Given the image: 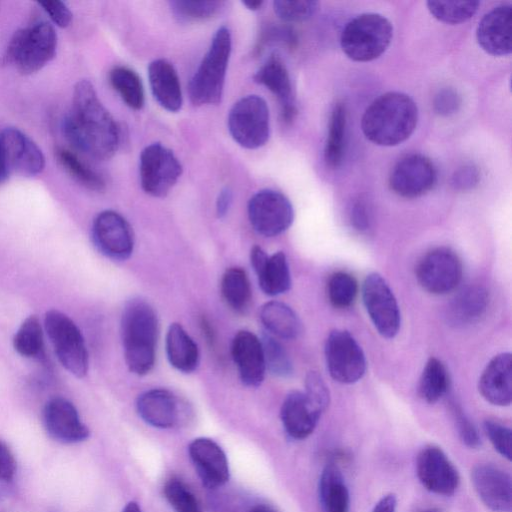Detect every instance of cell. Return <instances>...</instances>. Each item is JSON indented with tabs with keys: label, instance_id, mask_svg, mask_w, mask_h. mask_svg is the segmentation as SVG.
I'll return each mask as SVG.
<instances>
[{
	"label": "cell",
	"instance_id": "obj_1",
	"mask_svg": "<svg viewBox=\"0 0 512 512\" xmlns=\"http://www.w3.org/2000/svg\"><path fill=\"white\" fill-rule=\"evenodd\" d=\"M62 129L76 149L97 160L111 158L119 146V127L88 80L76 83Z\"/></svg>",
	"mask_w": 512,
	"mask_h": 512
},
{
	"label": "cell",
	"instance_id": "obj_2",
	"mask_svg": "<svg viewBox=\"0 0 512 512\" xmlns=\"http://www.w3.org/2000/svg\"><path fill=\"white\" fill-rule=\"evenodd\" d=\"M418 122L414 100L401 92H387L365 110L361 127L366 138L379 146H395L410 137Z\"/></svg>",
	"mask_w": 512,
	"mask_h": 512
},
{
	"label": "cell",
	"instance_id": "obj_3",
	"mask_svg": "<svg viewBox=\"0 0 512 512\" xmlns=\"http://www.w3.org/2000/svg\"><path fill=\"white\" fill-rule=\"evenodd\" d=\"M121 339L129 370L137 375L151 371L155 363L158 321L152 306L142 299H132L121 317Z\"/></svg>",
	"mask_w": 512,
	"mask_h": 512
},
{
	"label": "cell",
	"instance_id": "obj_4",
	"mask_svg": "<svg viewBox=\"0 0 512 512\" xmlns=\"http://www.w3.org/2000/svg\"><path fill=\"white\" fill-rule=\"evenodd\" d=\"M231 48L230 30L220 27L189 82V97L194 105L218 104L221 101Z\"/></svg>",
	"mask_w": 512,
	"mask_h": 512
},
{
	"label": "cell",
	"instance_id": "obj_5",
	"mask_svg": "<svg viewBox=\"0 0 512 512\" xmlns=\"http://www.w3.org/2000/svg\"><path fill=\"white\" fill-rule=\"evenodd\" d=\"M57 34L45 21L36 22L17 30L11 37L3 55V63L23 75L36 73L56 54Z\"/></svg>",
	"mask_w": 512,
	"mask_h": 512
},
{
	"label": "cell",
	"instance_id": "obj_6",
	"mask_svg": "<svg viewBox=\"0 0 512 512\" xmlns=\"http://www.w3.org/2000/svg\"><path fill=\"white\" fill-rule=\"evenodd\" d=\"M393 26L383 15L363 13L343 28L340 44L345 55L357 62L372 61L381 56L391 43Z\"/></svg>",
	"mask_w": 512,
	"mask_h": 512
},
{
	"label": "cell",
	"instance_id": "obj_7",
	"mask_svg": "<svg viewBox=\"0 0 512 512\" xmlns=\"http://www.w3.org/2000/svg\"><path fill=\"white\" fill-rule=\"evenodd\" d=\"M44 327L62 366L76 377L88 371V352L77 325L64 313L52 309L46 312Z\"/></svg>",
	"mask_w": 512,
	"mask_h": 512
},
{
	"label": "cell",
	"instance_id": "obj_8",
	"mask_svg": "<svg viewBox=\"0 0 512 512\" xmlns=\"http://www.w3.org/2000/svg\"><path fill=\"white\" fill-rule=\"evenodd\" d=\"M228 129L235 142L244 148L256 149L263 146L270 133L266 101L257 95L239 99L229 111Z\"/></svg>",
	"mask_w": 512,
	"mask_h": 512
},
{
	"label": "cell",
	"instance_id": "obj_9",
	"mask_svg": "<svg viewBox=\"0 0 512 512\" xmlns=\"http://www.w3.org/2000/svg\"><path fill=\"white\" fill-rule=\"evenodd\" d=\"M182 165L174 153L161 143L146 146L140 154L141 187L154 197H164L176 184Z\"/></svg>",
	"mask_w": 512,
	"mask_h": 512
},
{
	"label": "cell",
	"instance_id": "obj_10",
	"mask_svg": "<svg viewBox=\"0 0 512 512\" xmlns=\"http://www.w3.org/2000/svg\"><path fill=\"white\" fill-rule=\"evenodd\" d=\"M248 217L253 229L273 237L286 231L294 219L289 199L279 191L264 189L255 193L248 202Z\"/></svg>",
	"mask_w": 512,
	"mask_h": 512
},
{
	"label": "cell",
	"instance_id": "obj_11",
	"mask_svg": "<svg viewBox=\"0 0 512 512\" xmlns=\"http://www.w3.org/2000/svg\"><path fill=\"white\" fill-rule=\"evenodd\" d=\"M325 358L331 377L343 384H352L366 371V359L362 348L345 330H333L325 343Z\"/></svg>",
	"mask_w": 512,
	"mask_h": 512
},
{
	"label": "cell",
	"instance_id": "obj_12",
	"mask_svg": "<svg viewBox=\"0 0 512 512\" xmlns=\"http://www.w3.org/2000/svg\"><path fill=\"white\" fill-rule=\"evenodd\" d=\"M416 277L423 289L442 295L453 291L462 279V263L458 255L447 247L427 252L419 261Z\"/></svg>",
	"mask_w": 512,
	"mask_h": 512
},
{
	"label": "cell",
	"instance_id": "obj_13",
	"mask_svg": "<svg viewBox=\"0 0 512 512\" xmlns=\"http://www.w3.org/2000/svg\"><path fill=\"white\" fill-rule=\"evenodd\" d=\"M363 303L377 329L385 338H393L399 331L400 311L396 298L385 279L369 274L362 287Z\"/></svg>",
	"mask_w": 512,
	"mask_h": 512
},
{
	"label": "cell",
	"instance_id": "obj_14",
	"mask_svg": "<svg viewBox=\"0 0 512 512\" xmlns=\"http://www.w3.org/2000/svg\"><path fill=\"white\" fill-rule=\"evenodd\" d=\"M92 238L97 249L112 260H126L133 252L132 228L116 211L105 210L95 217L92 224Z\"/></svg>",
	"mask_w": 512,
	"mask_h": 512
},
{
	"label": "cell",
	"instance_id": "obj_15",
	"mask_svg": "<svg viewBox=\"0 0 512 512\" xmlns=\"http://www.w3.org/2000/svg\"><path fill=\"white\" fill-rule=\"evenodd\" d=\"M437 172L429 158L410 154L401 158L389 176L394 193L405 198H415L429 192L435 185Z\"/></svg>",
	"mask_w": 512,
	"mask_h": 512
},
{
	"label": "cell",
	"instance_id": "obj_16",
	"mask_svg": "<svg viewBox=\"0 0 512 512\" xmlns=\"http://www.w3.org/2000/svg\"><path fill=\"white\" fill-rule=\"evenodd\" d=\"M416 473L421 484L438 495L450 496L459 486L458 470L444 451L435 445H427L420 450Z\"/></svg>",
	"mask_w": 512,
	"mask_h": 512
},
{
	"label": "cell",
	"instance_id": "obj_17",
	"mask_svg": "<svg viewBox=\"0 0 512 512\" xmlns=\"http://www.w3.org/2000/svg\"><path fill=\"white\" fill-rule=\"evenodd\" d=\"M471 481L481 501L493 512H511L512 479L508 472L492 464H478Z\"/></svg>",
	"mask_w": 512,
	"mask_h": 512
},
{
	"label": "cell",
	"instance_id": "obj_18",
	"mask_svg": "<svg viewBox=\"0 0 512 512\" xmlns=\"http://www.w3.org/2000/svg\"><path fill=\"white\" fill-rule=\"evenodd\" d=\"M0 141L9 169L33 177L45 167V157L39 146L24 132L15 127L5 128Z\"/></svg>",
	"mask_w": 512,
	"mask_h": 512
},
{
	"label": "cell",
	"instance_id": "obj_19",
	"mask_svg": "<svg viewBox=\"0 0 512 512\" xmlns=\"http://www.w3.org/2000/svg\"><path fill=\"white\" fill-rule=\"evenodd\" d=\"M190 459L203 485L217 490L229 480L227 457L222 448L212 439L196 438L189 444Z\"/></svg>",
	"mask_w": 512,
	"mask_h": 512
},
{
	"label": "cell",
	"instance_id": "obj_20",
	"mask_svg": "<svg viewBox=\"0 0 512 512\" xmlns=\"http://www.w3.org/2000/svg\"><path fill=\"white\" fill-rule=\"evenodd\" d=\"M43 423L48 434L62 443H77L89 436L75 406L65 398L50 399L43 409Z\"/></svg>",
	"mask_w": 512,
	"mask_h": 512
},
{
	"label": "cell",
	"instance_id": "obj_21",
	"mask_svg": "<svg viewBox=\"0 0 512 512\" xmlns=\"http://www.w3.org/2000/svg\"><path fill=\"white\" fill-rule=\"evenodd\" d=\"M512 7L499 5L486 13L476 30L477 42L488 54L505 56L512 50Z\"/></svg>",
	"mask_w": 512,
	"mask_h": 512
},
{
	"label": "cell",
	"instance_id": "obj_22",
	"mask_svg": "<svg viewBox=\"0 0 512 512\" xmlns=\"http://www.w3.org/2000/svg\"><path fill=\"white\" fill-rule=\"evenodd\" d=\"M231 354L241 381L246 386L258 387L266 372L261 340L250 331H239L232 340Z\"/></svg>",
	"mask_w": 512,
	"mask_h": 512
},
{
	"label": "cell",
	"instance_id": "obj_23",
	"mask_svg": "<svg viewBox=\"0 0 512 512\" xmlns=\"http://www.w3.org/2000/svg\"><path fill=\"white\" fill-rule=\"evenodd\" d=\"M251 265L262 291L269 296L285 293L291 286V275L286 255L279 251L268 255L261 247L254 246L250 253Z\"/></svg>",
	"mask_w": 512,
	"mask_h": 512
},
{
	"label": "cell",
	"instance_id": "obj_24",
	"mask_svg": "<svg viewBox=\"0 0 512 512\" xmlns=\"http://www.w3.org/2000/svg\"><path fill=\"white\" fill-rule=\"evenodd\" d=\"M321 414L320 409L300 391H291L280 411L286 433L297 440L307 438L314 431Z\"/></svg>",
	"mask_w": 512,
	"mask_h": 512
},
{
	"label": "cell",
	"instance_id": "obj_25",
	"mask_svg": "<svg viewBox=\"0 0 512 512\" xmlns=\"http://www.w3.org/2000/svg\"><path fill=\"white\" fill-rule=\"evenodd\" d=\"M253 78L278 98L282 121L291 123L297 114V108L293 100L290 76L282 59L276 54L270 55Z\"/></svg>",
	"mask_w": 512,
	"mask_h": 512
},
{
	"label": "cell",
	"instance_id": "obj_26",
	"mask_svg": "<svg viewBox=\"0 0 512 512\" xmlns=\"http://www.w3.org/2000/svg\"><path fill=\"white\" fill-rule=\"evenodd\" d=\"M136 409L143 421L156 428H173L181 419L179 401L166 389L145 391L138 397Z\"/></svg>",
	"mask_w": 512,
	"mask_h": 512
},
{
	"label": "cell",
	"instance_id": "obj_27",
	"mask_svg": "<svg viewBox=\"0 0 512 512\" xmlns=\"http://www.w3.org/2000/svg\"><path fill=\"white\" fill-rule=\"evenodd\" d=\"M479 392L489 403L508 406L512 401V357L501 353L490 360L480 376Z\"/></svg>",
	"mask_w": 512,
	"mask_h": 512
},
{
	"label": "cell",
	"instance_id": "obj_28",
	"mask_svg": "<svg viewBox=\"0 0 512 512\" xmlns=\"http://www.w3.org/2000/svg\"><path fill=\"white\" fill-rule=\"evenodd\" d=\"M148 78L156 101L170 112L182 106V91L174 66L165 59H156L148 66Z\"/></svg>",
	"mask_w": 512,
	"mask_h": 512
},
{
	"label": "cell",
	"instance_id": "obj_29",
	"mask_svg": "<svg viewBox=\"0 0 512 512\" xmlns=\"http://www.w3.org/2000/svg\"><path fill=\"white\" fill-rule=\"evenodd\" d=\"M489 301L487 290L479 285L461 290L451 301L447 317L455 326H465L477 321L486 311Z\"/></svg>",
	"mask_w": 512,
	"mask_h": 512
},
{
	"label": "cell",
	"instance_id": "obj_30",
	"mask_svg": "<svg viewBox=\"0 0 512 512\" xmlns=\"http://www.w3.org/2000/svg\"><path fill=\"white\" fill-rule=\"evenodd\" d=\"M166 354L170 364L180 372L191 373L199 365L198 346L179 323L168 328Z\"/></svg>",
	"mask_w": 512,
	"mask_h": 512
},
{
	"label": "cell",
	"instance_id": "obj_31",
	"mask_svg": "<svg viewBox=\"0 0 512 512\" xmlns=\"http://www.w3.org/2000/svg\"><path fill=\"white\" fill-rule=\"evenodd\" d=\"M318 495L322 512H349V490L341 471L334 464L323 469Z\"/></svg>",
	"mask_w": 512,
	"mask_h": 512
},
{
	"label": "cell",
	"instance_id": "obj_32",
	"mask_svg": "<svg viewBox=\"0 0 512 512\" xmlns=\"http://www.w3.org/2000/svg\"><path fill=\"white\" fill-rule=\"evenodd\" d=\"M260 319L267 333L274 337L294 339L302 331V324L297 314L282 302L265 303L260 311Z\"/></svg>",
	"mask_w": 512,
	"mask_h": 512
},
{
	"label": "cell",
	"instance_id": "obj_33",
	"mask_svg": "<svg viewBox=\"0 0 512 512\" xmlns=\"http://www.w3.org/2000/svg\"><path fill=\"white\" fill-rule=\"evenodd\" d=\"M221 294L227 305L237 313H246L250 307L252 291L246 272L240 267H231L221 279Z\"/></svg>",
	"mask_w": 512,
	"mask_h": 512
},
{
	"label": "cell",
	"instance_id": "obj_34",
	"mask_svg": "<svg viewBox=\"0 0 512 512\" xmlns=\"http://www.w3.org/2000/svg\"><path fill=\"white\" fill-rule=\"evenodd\" d=\"M346 109L342 103H337L331 113L328 136L324 149L326 164L331 168L340 166L345 151Z\"/></svg>",
	"mask_w": 512,
	"mask_h": 512
},
{
	"label": "cell",
	"instance_id": "obj_35",
	"mask_svg": "<svg viewBox=\"0 0 512 512\" xmlns=\"http://www.w3.org/2000/svg\"><path fill=\"white\" fill-rule=\"evenodd\" d=\"M109 81L127 106L135 110L143 107L144 89L134 70L125 66L114 67L109 73Z\"/></svg>",
	"mask_w": 512,
	"mask_h": 512
},
{
	"label": "cell",
	"instance_id": "obj_36",
	"mask_svg": "<svg viewBox=\"0 0 512 512\" xmlns=\"http://www.w3.org/2000/svg\"><path fill=\"white\" fill-rule=\"evenodd\" d=\"M55 156L63 169L82 186L93 191H102L105 188V181L101 175L72 151L58 147L55 150Z\"/></svg>",
	"mask_w": 512,
	"mask_h": 512
},
{
	"label": "cell",
	"instance_id": "obj_37",
	"mask_svg": "<svg viewBox=\"0 0 512 512\" xmlns=\"http://www.w3.org/2000/svg\"><path fill=\"white\" fill-rule=\"evenodd\" d=\"M449 387V376L444 364L431 357L422 372L419 382V394L428 403L440 400Z\"/></svg>",
	"mask_w": 512,
	"mask_h": 512
},
{
	"label": "cell",
	"instance_id": "obj_38",
	"mask_svg": "<svg viewBox=\"0 0 512 512\" xmlns=\"http://www.w3.org/2000/svg\"><path fill=\"white\" fill-rule=\"evenodd\" d=\"M13 346L24 357H36L43 349V331L39 319L32 315L26 318L18 328Z\"/></svg>",
	"mask_w": 512,
	"mask_h": 512
},
{
	"label": "cell",
	"instance_id": "obj_39",
	"mask_svg": "<svg viewBox=\"0 0 512 512\" xmlns=\"http://www.w3.org/2000/svg\"><path fill=\"white\" fill-rule=\"evenodd\" d=\"M480 3L478 1H428L430 14L446 24L463 23L474 16Z\"/></svg>",
	"mask_w": 512,
	"mask_h": 512
},
{
	"label": "cell",
	"instance_id": "obj_40",
	"mask_svg": "<svg viewBox=\"0 0 512 512\" xmlns=\"http://www.w3.org/2000/svg\"><path fill=\"white\" fill-rule=\"evenodd\" d=\"M263 347L266 370L278 377H289L293 373L291 359L282 344L269 333L260 339Z\"/></svg>",
	"mask_w": 512,
	"mask_h": 512
},
{
	"label": "cell",
	"instance_id": "obj_41",
	"mask_svg": "<svg viewBox=\"0 0 512 512\" xmlns=\"http://www.w3.org/2000/svg\"><path fill=\"white\" fill-rule=\"evenodd\" d=\"M223 1L216 0H175L171 9L181 21H202L218 14L224 6Z\"/></svg>",
	"mask_w": 512,
	"mask_h": 512
},
{
	"label": "cell",
	"instance_id": "obj_42",
	"mask_svg": "<svg viewBox=\"0 0 512 512\" xmlns=\"http://www.w3.org/2000/svg\"><path fill=\"white\" fill-rule=\"evenodd\" d=\"M357 291L355 278L346 272L334 273L327 284L329 301L337 308L349 307L354 302Z\"/></svg>",
	"mask_w": 512,
	"mask_h": 512
},
{
	"label": "cell",
	"instance_id": "obj_43",
	"mask_svg": "<svg viewBox=\"0 0 512 512\" xmlns=\"http://www.w3.org/2000/svg\"><path fill=\"white\" fill-rule=\"evenodd\" d=\"M164 495L176 512H201L196 497L179 479L172 478L166 482Z\"/></svg>",
	"mask_w": 512,
	"mask_h": 512
},
{
	"label": "cell",
	"instance_id": "obj_44",
	"mask_svg": "<svg viewBox=\"0 0 512 512\" xmlns=\"http://www.w3.org/2000/svg\"><path fill=\"white\" fill-rule=\"evenodd\" d=\"M318 2L311 0H276L273 9L286 22H301L310 19L317 11Z\"/></svg>",
	"mask_w": 512,
	"mask_h": 512
},
{
	"label": "cell",
	"instance_id": "obj_45",
	"mask_svg": "<svg viewBox=\"0 0 512 512\" xmlns=\"http://www.w3.org/2000/svg\"><path fill=\"white\" fill-rule=\"evenodd\" d=\"M484 430L497 452L507 460H511V429L504 424L487 419L484 422Z\"/></svg>",
	"mask_w": 512,
	"mask_h": 512
},
{
	"label": "cell",
	"instance_id": "obj_46",
	"mask_svg": "<svg viewBox=\"0 0 512 512\" xmlns=\"http://www.w3.org/2000/svg\"><path fill=\"white\" fill-rule=\"evenodd\" d=\"M213 491L210 495V506L215 512H251L255 504L237 493Z\"/></svg>",
	"mask_w": 512,
	"mask_h": 512
},
{
	"label": "cell",
	"instance_id": "obj_47",
	"mask_svg": "<svg viewBox=\"0 0 512 512\" xmlns=\"http://www.w3.org/2000/svg\"><path fill=\"white\" fill-rule=\"evenodd\" d=\"M451 413L462 442L469 448H477L481 440L477 429L455 402L450 403Z\"/></svg>",
	"mask_w": 512,
	"mask_h": 512
},
{
	"label": "cell",
	"instance_id": "obj_48",
	"mask_svg": "<svg viewBox=\"0 0 512 512\" xmlns=\"http://www.w3.org/2000/svg\"><path fill=\"white\" fill-rule=\"evenodd\" d=\"M305 390L307 397L324 412L329 405L330 396L328 387L318 373L312 371L307 374Z\"/></svg>",
	"mask_w": 512,
	"mask_h": 512
},
{
	"label": "cell",
	"instance_id": "obj_49",
	"mask_svg": "<svg viewBox=\"0 0 512 512\" xmlns=\"http://www.w3.org/2000/svg\"><path fill=\"white\" fill-rule=\"evenodd\" d=\"M461 105L460 95L453 88L439 90L433 99L434 111L441 116H450L456 113Z\"/></svg>",
	"mask_w": 512,
	"mask_h": 512
},
{
	"label": "cell",
	"instance_id": "obj_50",
	"mask_svg": "<svg viewBox=\"0 0 512 512\" xmlns=\"http://www.w3.org/2000/svg\"><path fill=\"white\" fill-rule=\"evenodd\" d=\"M480 181V171L473 164L459 167L452 175L451 185L455 190L467 191L475 188Z\"/></svg>",
	"mask_w": 512,
	"mask_h": 512
},
{
	"label": "cell",
	"instance_id": "obj_51",
	"mask_svg": "<svg viewBox=\"0 0 512 512\" xmlns=\"http://www.w3.org/2000/svg\"><path fill=\"white\" fill-rule=\"evenodd\" d=\"M38 4L56 26L66 28L70 25L73 15L64 2L58 0H47L40 1Z\"/></svg>",
	"mask_w": 512,
	"mask_h": 512
},
{
	"label": "cell",
	"instance_id": "obj_52",
	"mask_svg": "<svg viewBox=\"0 0 512 512\" xmlns=\"http://www.w3.org/2000/svg\"><path fill=\"white\" fill-rule=\"evenodd\" d=\"M16 462L5 443L0 441V480L10 481L15 473Z\"/></svg>",
	"mask_w": 512,
	"mask_h": 512
},
{
	"label": "cell",
	"instance_id": "obj_53",
	"mask_svg": "<svg viewBox=\"0 0 512 512\" xmlns=\"http://www.w3.org/2000/svg\"><path fill=\"white\" fill-rule=\"evenodd\" d=\"M351 220L357 230H366L369 226V215L366 205L358 201L352 208Z\"/></svg>",
	"mask_w": 512,
	"mask_h": 512
},
{
	"label": "cell",
	"instance_id": "obj_54",
	"mask_svg": "<svg viewBox=\"0 0 512 512\" xmlns=\"http://www.w3.org/2000/svg\"><path fill=\"white\" fill-rule=\"evenodd\" d=\"M232 199L233 194L228 187H225L220 191L216 200V213L219 218H222L227 214L231 206Z\"/></svg>",
	"mask_w": 512,
	"mask_h": 512
},
{
	"label": "cell",
	"instance_id": "obj_55",
	"mask_svg": "<svg viewBox=\"0 0 512 512\" xmlns=\"http://www.w3.org/2000/svg\"><path fill=\"white\" fill-rule=\"evenodd\" d=\"M397 499L394 494L383 496L374 506L372 512H396Z\"/></svg>",
	"mask_w": 512,
	"mask_h": 512
},
{
	"label": "cell",
	"instance_id": "obj_56",
	"mask_svg": "<svg viewBox=\"0 0 512 512\" xmlns=\"http://www.w3.org/2000/svg\"><path fill=\"white\" fill-rule=\"evenodd\" d=\"M9 166L7 164L5 154L0 141V184L6 181L9 175Z\"/></svg>",
	"mask_w": 512,
	"mask_h": 512
},
{
	"label": "cell",
	"instance_id": "obj_57",
	"mask_svg": "<svg viewBox=\"0 0 512 512\" xmlns=\"http://www.w3.org/2000/svg\"><path fill=\"white\" fill-rule=\"evenodd\" d=\"M251 512H277L272 506L265 503H255Z\"/></svg>",
	"mask_w": 512,
	"mask_h": 512
},
{
	"label": "cell",
	"instance_id": "obj_58",
	"mask_svg": "<svg viewBox=\"0 0 512 512\" xmlns=\"http://www.w3.org/2000/svg\"><path fill=\"white\" fill-rule=\"evenodd\" d=\"M249 10L256 11L263 5V0H245L242 2Z\"/></svg>",
	"mask_w": 512,
	"mask_h": 512
},
{
	"label": "cell",
	"instance_id": "obj_59",
	"mask_svg": "<svg viewBox=\"0 0 512 512\" xmlns=\"http://www.w3.org/2000/svg\"><path fill=\"white\" fill-rule=\"evenodd\" d=\"M122 512H142L139 505L136 502H129L123 509Z\"/></svg>",
	"mask_w": 512,
	"mask_h": 512
},
{
	"label": "cell",
	"instance_id": "obj_60",
	"mask_svg": "<svg viewBox=\"0 0 512 512\" xmlns=\"http://www.w3.org/2000/svg\"><path fill=\"white\" fill-rule=\"evenodd\" d=\"M418 512H440V510L437 508H428V509L420 510Z\"/></svg>",
	"mask_w": 512,
	"mask_h": 512
}]
</instances>
